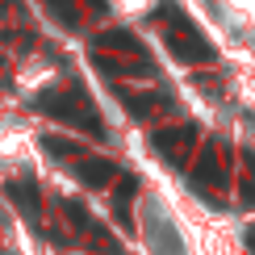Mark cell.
Masks as SVG:
<instances>
[{"label": "cell", "instance_id": "cell-2", "mask_svg": "<svg viewBox=\"0 0 255 255\" xmlns=\"http://www.w3.org/2000/svg\"><path fill=\"white\" fill-rule=\"evenodd\" d=\"M197 138V126L193 122H184V126H167V130H155V151L163 155V159H172V163H184V146Z\"/></svg>", "mask_w": 255, "mask_h": 255}, {"label": "cell", "instance_id": "cell-1", "mask_svg": "<svg viewBox=\"0 0 255 255\" xmlns=\"http://www.w3.org/2000/svg\"><path fill=\"white\" fill-rule=\"evenodd\" d=\"M172 13V25H167V50H172L176 63H214V46L201 38V29L184 17V8H167Z\"/></svg>", "mask_w": 255, "mask_h": 255}, {"label": "cell", "instance_id": "cell-3", "mask_svg": "<svg viewBox=\"0 0 255 255\" xmlns=\"http://www.w3.org/2000/svg\"><path fill=\"white\" fill-rule=\"evenodd\" d=\"M113 176H118V167H113L109 159H88V163H80V180H84V184H92V188L109 184Z\"/></svg>", "mask_w": 255, "mask_h": 255}, {"label": "cell", "instance_id": "cell-4", "mask_svg": "<svg viewBox=\"0 0 255 255\" xmlns=\"http://www.w3.org/2000/svg\"><path fill=\"white\" fill-rule=\"evenodd\" d=\"M126 105L134 109V118H151V109H172V97H167V92H155V97H126Z\"/></svg>", "mask_w": 255, "mask_h": 255}, {"label": "cell", "instance_id": "cell-5", "mask_svg": "<svg viewBox=\"0 0 255 255\" xmlns=\"http://www.w3.org/2000/svg\"><path fill=\"white\" fill-rule=\"evenodd\" d=\"M101 46H113V50H138L130 29H113V34H101Z\"/></svg>", "mask_w": 255, "mask_h": 255}]
</instances>
